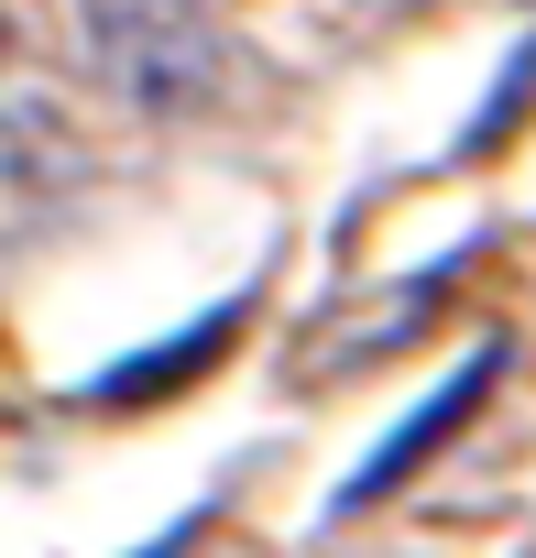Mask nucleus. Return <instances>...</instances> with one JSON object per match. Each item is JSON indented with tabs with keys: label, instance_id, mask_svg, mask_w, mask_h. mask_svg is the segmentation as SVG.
I'll return each mask as SVG.
<instances>
[{
	"label": "nucleus",
	"instance_id": "1",
	"mask_svg": "<svg viewBox=\"0 0 536 558\" xmlns=\"http://www.w3.org/2000/svg\"><path fill=\"white\" fill-rule=\"evenodd\" d=\"M66 34L132 121H208L241 88V45L208 0H66Z\"/></svg>",
	"mask_w": 536,
	"mask_h": 558
},
{
	"label": "nucleus",
	"instance_id": "3",
	"mask_svg": "<svg viewBox=\"0 0 536 558\" xmlns=\"http://www.w3.org/2000/svg\"><path fill=\"white\" fill-rule=\"evenodd\" d=\"M492 384H503V340H482V351H471V362H460V373H449V384H438V395H427V405H416V416H405V427H394V438H383V449L340 482V514H373L394 482H416V471H427V460L471 427V405H482Z\"/></svg>",
	"mask_w": 536,
	"mask_h": 558
},
{
	"label": "nucleus",
	"instance_id": "4",
	"mask_svg": "<svg viewBox=\"0 0 536 558\" xmlns=\"http://www.w3.org/2000/svg\"><path fill=\"white\" fill-rule=\"evenodd\" d=\"M230 318H241V296H230V307H208L186 351L165 340V351H143V362H121V373H99V384H88V405H143V395H165V384H186V373H208V362L230 351Z\"/></svg>",
	"mask_w": 536,
	"mask_h": 558
},
{
	"label": "nucleus",
	"instance_id": "2",
	"mask_svg": "<svg viewBox=\"0 0 536 558\" xmlns=\"http://www.w3.org/2000/svg\"><path fill=\"white\" fill-rule=\"evenodd\" d=\"M88 165L77 121V66L45 23V0H0V175L12 186H66Z\"/></svg>",
	"mask_w": 536,
	"mask_h": 558
}]
</instances>
